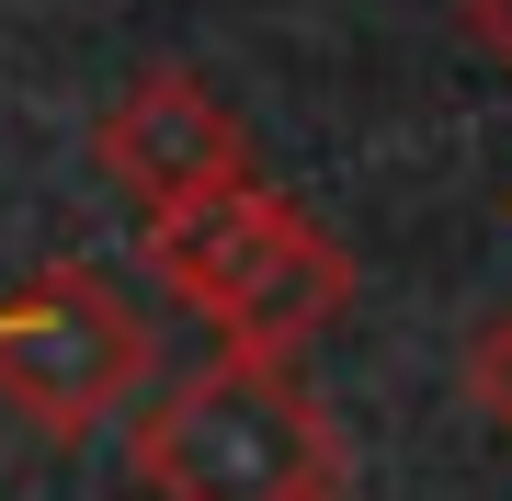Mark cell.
Instances as JSON below:
<instances>
[{
	"label": "cell",
	"mask_w": 512,
	"mask_h": 501,
	"mask_svg": "<svg viewBox=\"0 0 512 501\" xmlns=\"http://www.w3.org/2000/svg\"><path fill=\"white\" fill-rule=\"evenodd\" d=\"M148 262L217 331V353H274V365H296L353 308V251L319 217H296L274 183H217L194 205H160L148 217Z\"/></svg>",
	"instance_id": "6da1fadb"
},
{
	"label": "cell",
	"mask_w": 512,
	"mask_h": 501,
	"mask_svg": "<svg viewBox=\"0 0 512 501\" xmlns=\"http://www.w3.org/2000/svg\"><path fill=\"white\" fill-rule=\"evenodd\" d=\"M148 501H342V433L319 388L274 353H217L137 422Z\"/></svg>",
	"instance_id": "7a4b0ae2"
},
{
	"label": "cell",
	"mask_w": 512,
	"mask_h": 501,
	"mask_svg": "<svg viewBox=\"0 0 512 501\" xmlns=\"http://www.w3.org/2000/svg\"><path fill=\"white\" fill-rule=\"evenodd\" d=\"M148 365H160V342H148L137 297L103 262H46L0 308V399L35 433H57V445H80L92 422H114L148 388Z\"/></svg>",
	"instance_id": "3957f363"
},
{
	"label": "cell",
	"mask_w": 512,
	"mask_h": 501,
	"mask_svg": "<svg viewBox=\"0 0 512 501\" xmlns=\"http://www.w3.org/2000/svg\"><path fill=\"white\" fill-rule=\"evenodd\" d=\"M92 160H103L114 194L148 205V217H160V205L217 194V183H251V137H239V114L205 92L194 69H137L126 92L103 103Z\"/></svg>",
	"instance_id": "277c9868"
},
{
	"label": "cell",
	"mask_w": 512,
	"mask_h": 501,
	"mask_svg": "<svg viewBox=\"0 0 512 501\" xmlns=\"http://www.w3.org/2000/svg\"><path fill=\"white\" fill-rule=\"evenodd\" d=\"M467 410H478L490 433H512V308L467 331Z\"/></svg>",
	"instance_id": "5b68a950"
},
{
	"label": "cell",
	"mask_w": 512,
	"mask_h": 501,
	"mask_svg": "<svg viewBox=\"0 0 512 501\" xmlns=\"http://www.w3.org/2000/svg\"><path fill=\"white\" fill-rule=\"evenodd\" d=\"M467 35H478V57L512 69V0H467Z\"/></svg>",
	"instance_id": "8992f818"
}]
</instances>
